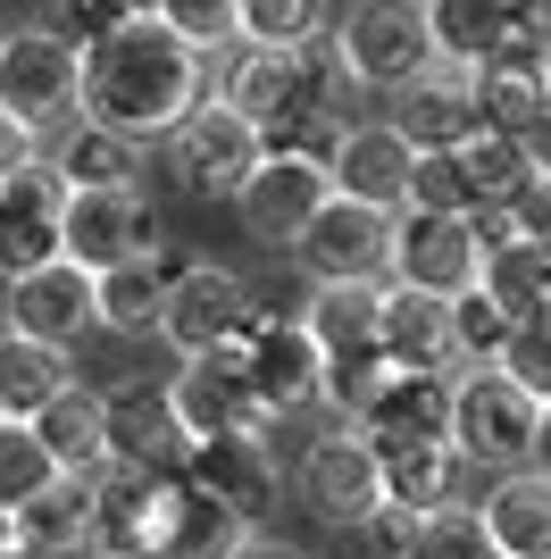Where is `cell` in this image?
<instances>
[{
	"label": "cell",
	"mask_w": 551,
	"mask_h": 559,
	"mask_svg": "<svg viewBox=\"0 0 551 559\" xmlns=\"http://www.w3.org/2000/svg\"><path fill=\"white\" fill-rule=\"evenodd\" d=\"M468 93H477V126H484V134H502V142H518L535 117L551 109L543 59H493V68L468 75Z\"/></svg>",
	"instance_id": "cell-32"
},
{
	"label": "cell",
	"mask_w": 551,
	"mask_h": 559,
	"mask_svg": "<svg viewBox=\"0 0 551 559\" xmlns=\"http://www.w3.org/2000/svg\"><path fill=\"white\" fill-rule=\"evenodd\" d=\"M543 84H551V43H543Z\"/></svg>",
	"instance_id": "cell-50"
},
{
	"label": "cell",
	"mask_w": 551,
	"mask_h": 559,
	"mask_svg": "<svg viewBox=\"0 0 551 559\" xmlns=\"http://www.w3.org/2000/svg\"><path fill=\"white\" fill-rule=\"evenodd\" d=\"M335 201V176L309 159H259V176L234 192V217L251 234L259 251H293L301 234L318 226V210Z\"/></svg>",
	"instance_id": "cell-16"
},
{
	"label": "cell",
	"mask_w": 551,
	"mask_h": 559,
	"mask_svg": "<svg viewBox=\"0 0 551 559\" xmlns=\"http://www.w3.org/2000/svg\"><path fill=\"white\" fill-rule=\"evenodd\" d=\"M518 151H527V167H535V185H551V109L535 117L527 134H518Z\"/></svg>",
	"instance_id": "cell-47"
},
{
	"label": "cell",
	"mask_w": 551,
	"mask_h": 559,
	"mask_svg": "<svg viewBox=\"0 0 551 559\" xmlns=\"http://www.w3.org/2000/svg\"><path fill=\"white\" fill-rule=\"evenodd\" d=\"M25 167H43V134H34V126H17V117L0 109V185H17Z\"/></svg>",
	"instance_id": "cell-45"
},
{
	"label": "cell",
	"mask_w": 551,
	"mask_h": 559,
	"mask_svg": "<svg viewBox=\"0 0 551 559\" xmlns=\"http://www.w3.org/2000/svg\"><path fill=\"white\" fill-rule=\"evenodd\" d=\"M259 326V301L251 284L234 276V267H218V259H192L176 284H167V309H160V343L176 350L184 368L192 359H218L226 343H243V334Z\"/></svg>",
	"instance_id": "cell-8"
},
{
	"label": "cell",
	"mask_w": 551,
	"mask_h": 559,
	"mask_svg": "<svg viewBox=\"0 0 551 559\" xmlns=\"http://www.w3.org/2000/svg\"><path fill=\"white\" fill-rule=\"evenodd\" d=\"M59 485V467H50L43 435L34 426H0V518H17L25 501H43Z\"/></svg>",
	"instance_id": "cell-39"
},
{
	"label": "cell",
	"mask_w": 551,
	"mask_h": 559,
	"mask_svg": "<svg viewBox=\"0 0 551 559\" xmlns=\"http://www.w3.org/2000/svg\"><path fill=\"white\" fill-rule=\"evenodd\" d=\"M477 226H484V276H477V293H493L509 318H535V309H551V251H535V242H509L493 217H477Z\"/></svg>",
	"instance_id": "cell-34"
},
{
	"label": "cell",
	"mask_w": 551,
	"mask_h": 559,
	"mask_svg": "<svg viewBox=\"0 0 551 559\" xmlns=\"http://www.w3.org/2000/svg\"><path fill=\"white\" fill-rule=\"evenodd\" d=\"M351 435H367L376 451H392V443H452V376L385 368V384L367 393V409L351 418Z\"/></svg>",
	"instance_id": "cell-20"
},
{
	"label": "cell",
	"mask_w": 551,
	"mask_h": 559,
	"mask_svg": "<svg viewBox=\"0 0 551 559\" xmlns=\"http://www.w3.org/2000/svg\"><path fill=\"white\" fill-rule=\"evenodd\" d=\"M418 526H426V518H410V510H376L367 551H376V559H410V551H418Z\"/></svg>",
	"instance_id": "cell-46"
},
{
	"label": "cell",
	"mask_w": 551,
	"mask_h": 559,
	"mask_svg": "<svg viewBox=\"0 0 551 559\" xmlns=\"http://www.w3.org/2000/svg\"><path fill=\"white\" fill-rule=\"evenodd\" d=\"M426 25L452 75H477L493 59H543L551 43V9L535 0H426Z\"/></svg>",
	"instance_id": "cell-9"
},
{
	"label": "cell",
	"mask_w": 551,
	"mask_h": 559,
	"mask_svg": "<svg viewBox=\"0 0 551 559\" xmlns=\"http://www.w3.org/2000/svg\"><path fill=\"white\" fill-rule=\"evenodd\" d=\"M209 75L218 68L201 50H184V34L160 9H134L117 34H101L84 50V126L151 151V142H167L209 100Z\"/></svg>",
	"instance_id": "cell-1"
},
{
	"label": "cell",
	"mask_w": 551,
	"mask_h": 559,
	"mask_svg": "<svg viewBox=\"0 0 551 559\" xmlns=\"http://www.w3.org/2000/svg\"><path fill=\"white\" fill-rule=\"evenodd\" d=\"M385 126L410 142L418 159H452V151H468V142L484 134L477 93H468V75H452V68H435L426 84H410L401 100H385Z\"/></svg>",
	"instance_id": "cell-21"
},
{
	"label": "cell",
	"mask_w": 551,
	"mask_h": 559,
	"mask_svg": "<svg viewBox=\"0 0 551 559\" xmlns=\"http://www.w3.org/2000/svg\"><path fill=\"white\" fill-rule=\"evenodd\" d=\"M410 167H418L410 142L392 134L385 117H360V126L343 134V151H335V192L360 201V210L401 217V201H410Z\"/></svg>",
	"instance_id": "cell-22"
},
{
	"label": "cell",
	"mask_w": 551,
	"mask_h": 559,
	"mask_svg": "<svg viewBox=\"0 0 551 559\" xmlns=\"http://www.w3.org/2000/svg\"><path fill=\"white\" fill-rule=\"evenodd\" d=\"M0 334H9V318H0Z\"/></svg>",
	"instance_id": "cell-51"
},
{
	"label": "cell",
	"mask_w": 551,
	"mask_h": 559,
	"mask_svg": "<svg viewBox=\"0 0 551 559\" xmlns=\"http://www.w3.org/2000/svg\"><path fill=\"white\" fill-rule=\"evenodd\" d=\"M443 318H452V376H468V368H502V350H509V334H518V318H509L493 293H459Z\"/></svg>",
	"instance_id": "cell-38"
},
{
	"label": "cell",
	"mask_w": 551,
	"mask_h": 559,
	"mask_svg": "<svg viewBox=\"0 0 551 559\" xmlns=\"http://www.w3.org/2000/svg\"><path fill=\"white\" fill-rule=\"evenodd\" d=\"M484 276V226L477 217H392V284L401 293H426V301L452 309L459 293H477Z\"/></svg>",
	"instance_id": "cell-11"
},
{
	"label": "cell",
	"mask_w": 551,
	"mask_h": 559,
	"mask_svg": "<svg viewBox=\"0 0 551 559\" xmlns=\"http://www.w3.org/2000/svg\"><path fill=\"white\" fill-rule=\"evenodd\" d=\"M160 242V210L142 192H68V267H84L92 284L151 259Z\"/></svg>",
	"instance_id": "cell-14"
},
{
	"label": "cell",
	"mask_w": 551,
	"mask_h": 559,
	"mask_svg": "<svg viewBox=\"0 0 551 559\" xmlns=\"http://www.w3.org/2000/svg\"><path fill=\"white\" fill-rule=\"evenodd\" d=\"M0 318H9V334L75 359V343L101 326V284H92L84 267H68V259H50V267H34V276L0 284Z\"/></svg>",
	"instance_id": "cell-13"
},
{
	"label": "cell",
	"mask_w": 551,
	"mask_h": 559,
	"mask_svg": "<svg viewBox=\"0 0 551 559\" xmlns=\"http://www.w3.org/2000/svg\"><path fill=\"white\" fill-rule=\"evenodd\" d=\"M335 50H343L351 93L367 100H401L410 84L443 68L426 0H367V9H335Z\"/></svg>",
	"instance_id": "cell-3"
},
{
	"label": "cell",
	"mask_w": 551,
	"mask_h": 559,
	"mask_svg": "<svg viewBox=\"0 0 551 559\" xmlns=\"http://www.w3.org/2000/svg\"><path fill=\"white\" fill-rule=\"evenodd\" d=\"M92 543V485H59L17 510V559H84Z\"/></svg>",
	"instance_id": "cell-33"
},
{
	"label": "cell",
	"mask_w": 551,
	"mask_h": 559,
	"mask_svg": "<svg viewBox=\"0 0 551 559\" xmlns=\"http://www.w3.org/2000/svg\"><path fill=\"white\" fill-rule=\"evenodd\" d=\"M59 393H75V359L25 334H0V426H34Z\"/></svg>",
	"instance_id": "cell-31"
},
{
	"label": "cell",
	"mask_w": 551,
	"mask_h": 559,
	"mask_svg": "<svg viewBox=\"0 0 551 559\" xmlns=\"http://www.w3.org/2000/svg\"><path fill=\"white\" fill-rule=\"evenodd\" d=\"M184 267H192V251L160 242L151 259H134V267H117V276H101V326H109V334H160L167 284H176Z\"/></svg>",
	"instance_id": "cell-30"
},
{
	"label": "cell",
	"mask_w": 551,
	"mask_h": 559,
	"mask_svg": "<svg viewBox=\"0 0 551 559\" xmlns=\"http://www.w3.org/2000/svg\"><path fill=\"white\" fill-rule=\"evenodd\" d=\"M160 492L167 476H101L92 485V543L84 559H142L151 551V535H160Z\"/></svg>",
	"instance_id": "cell-25"
},
{
	"label": "cell",
	"mask_w": 551,
	"mask_h": 559,
	"mask_svg": "<svg viewBox=\"0 0 551 559\" xmlns=\"http://www.w3.org/2000/svg\"><path fill=\"white\" fill-rule=\"evenodd\" d=\"M0 109L34 126L43 142L84 117V50L68 34H50V17L0 25Z\"/></svg>",
	"instance_id": "cell-4"
},
{
	"label": "cell",
	"mask_w": 551,
	"mask_h": 559,
	"mask_svg": "<svg viewBox=\"0 0 551 559\" xmlns=\"http://www.w3.org/2000/svg\"><path fill=\"white\" fill-rule=\"evenodd\" d=\"M234 34H243V50H301L335 34V9H318V0H234Z\"/></svg>",
	"instance_id": "cell-37"
},
{
	"label": "cell",
	"mask_w": 551,
	"mask_h": 559,
	"mask_svg": "<svg viewBox=\"0 0 551 559\" xmlns=\"http://www.w3.org/2000/svg\"><path fill=\"white\" fill-rule=\"evenodd\" d=\"M535 426H543V401L518 393L502 368L452 376V451H459L468 467L518 476V467L535 460Z\"/></svg>",
	"instance_id": "cell-5"
},
{
	"label": "cell",
	"mask_w": 551,
	"mask_h": 559,
	"mask_svg": "<svg viewBox=\"0 0 551 559\" xmlns=\"http://www.w3.org/2000/svg\"><path fill=\"white\" fill-rule=\"evenodd\" d=\"M527 467L551 485V401H543V426H535V460H527Z\"/></svg>",
	"instance_id": "cell-48"
},
{
	"label": "cell",
	"mask_w": 551,
	"mask_h": 559,
	"mask_svg": "<svg viewBox=\"0 0 551 559\" xmlns=\"http://www.w3.org/2000/svg\"><path fill=\"white\" fill-rule=\"evenodd\" d=\"M184 485L209 492V501H226L243 526L276 518V501L293 492V467L276 460V443H192L184 451Z\"/></svg>",
	"instance_id": "cell-19"
},
{
	"label": "cell",
	"mask_w": 551,
	"mask_h": 559,
	"mask_svg": "<svg viewBox=\"0 0 551 559\" xmlns=\"http://www.w3.org/2000/svg\"><path fill=\"white\" fill-rule=\"evenodd\" d=\"M243 376H251V393L268 418H301V409H318L326 393V350L309 343V326H301V309H259L251 343H243Z\"/></svg>",
	"instance_id": "cell-15"
},
{
	"label": "cell",
	"mask_w": 551,
	"mask_h": 559,
	"mask_svg": "<svg viewBox=\"0 0 551 559\" xmlns=\"http://www.w3.org/2000/svg\"><path fill=\"white\" fill-rule=\"evenodd\" d=\"M477 526L493 543V559H551V485L535 467L518 476H493L477 501Z\"/></svg>",
	"instance_id": "cell-26"
},
{
	"label": "cell",
	"mask_w": 551,
	"mask_h": 559,
	"mask_svg": "<svg viewBox=\"0 0 551 559\" xmlns=\"http://www.w3.org/2000/svg\"><path fill=\"white\" fill-rule=\"evenodd\" d=\"M43 167L68 192H142V142H117L101 126H84V117L43 142Z\"/></svg>",
	"instance_id": "cell-28"
},
{
	"label": "cell",
	"mask_w": 551,
	"mask_h": 559,
	"mask_svg": "<svg viewBox=\"0 0 551 559\" xmlns=\"http://www.w3.org/2000/svg\"><path fill=\"white\" fill-rule=\"evenodd\" d=\"M502 376L518 384V393L551 401V309L518 318V334H509V350H502Z\"/></svg>",
	"instance_id": "cell-42"
},
{
	"label": "cell",
	"mask_w": 551,
	"mask_h": 559,
	"mask_svg": "<svg viewBox=\"0 0 551 559\" xmlns=\"http://www.w3.org/2000/svg\"><path fill=\"white\" fill-rule=\"evenodd\" d=\"M251 543H259V526H243L226 501H209V492H192L184 476H167L160 535H151V551H160V559H243Z\"/></svg>",
	"instance_id": "cell-23"
},
{
	"label": "cell",
	"mask_w": 551,
	"mask_h": 559,
	"mask_svg": "<svg viewBox=\"0 0 551 559\" xmlns=\"http://www.w3.org/2000/svg\"><path fill=\"white\" fill-rule=\"evenodd\" d=\"M376 460H385V510H410V518L468 510V476H477V467L459 460L452 443H392V451H376Z\"/></svg>",
	"instance_id": "cell-24"
},
{
	"label": "cell",
	"mask_w": 551,
	"mask_h": 559,
	"mask_svg": "<svg viewBox=\"0 0 551 559\" xmlns=\"http://www.w3.org/2000/svg\"><path fill=\"white\" fill-rule=\"evenodd\" d=\"M160 17L184 34V50H201L209 68H218V59H226V50L243 43V34H234V0H167Z\"/></svg>",
	"instance_id": "cell-40"
},
{
	"label": "cell",
	"mask_w": 551,
	"mask_h": 559,
	"mask_svg": "<svg viewBox=\"0 0 551 559\" xmlns=\"http://www.w3.org/2000/svg\"><path fill=\"white\" fill-rule=\"evenodd\" d=\"M493 226H502L509 242H535V251H551V185H535L527 201H518L509 217H493Z\"/></svg>",
	"instance_id": "cell-44"
},
{
	"label": "cell",
	"mask_w": 551,
	"mask_h": 559,
	"mask_svg": "<svg viewBox=\"0 0 551 559\" xmlns=\"http://www.w3.org/2000/svg\"><path fill=\"white\" fill-rule=\"evenodd\" d=\"M293 492H301V510H309V518L343 526V535H367L376 510H385V460H376L367 435L326 426V435H309V451L293 460Z\"/></svg>",
	"instance_id": "cell-6"
},
{
	"label": "cell",
	"mask_w": 551,
	"mask_h": 559,
	"mask_svg": "<svg viewBox=\"0 0 551 559\" xmlns=\"http://www.w3.org/2000/svg\"><path fill=\"white\" fill-rule=\"evenodd\" d=\"M167 159H176V176L201 192V201H234V192L259 176V159H268V134H259L243 109H226V100L209 93L201 109L167 134Z\"/></svg>",
	"instance_id": "cell-10"
},
{
	"label": "cell",
	"mask_w": 551,
	"mask_h": 559,
	"mask_svg": "<svg viewBox=\"0 0 551 559\" xmlns=\"http://www.w3.org/2000/svg\"><path fill=\"white\" fill-rule=\"evenodd\" d=\"M459 176H468V201H477V217H509L518 201L535 192V167L518 142L502 134H477L468 151H459Z\"/></svg>",
	"instance_id": "cell-36"
},
{
	"label": "cell",
	"mask_w": 551,
	"mask_h": 559,
	"mask_svg": "<svg viewBox=\"0 0 551 559\" xmlns=\"http://www.w3.org/2000/svg\"><path fill=\"white\" fill-rule=\"evenodd\" d=\"M385 293L392 284H335V293H309L301 301V326L326 359H360V350H385Z\"/></svg>",
	"instance_id": "cell-29"
},
{
	"label": "cell",
	"mask_w": 551,
	"mask_h": 559,
	"mask_svg": "<svg viewBox=\"0 0 551 559\" xmlns=\"http://www.w3.org/2000/svg\"><path fill=\"white\" fill-rule=\"evenodd\" d=\"M385 359H392V368H435V376H452V318H443V301L392 284V293H385Z\"/></svg>",
	"instance_id": "cell-35"
},
{
	"label": "cell",
	"mask_w": 551,
	"mask_h": 559,
	"mask_svg": "<svg viewBox=\"0 0 551 559\" xmlns=\"http://www.w3.org/2000/svg\"><path fill=\"white\" fill-rule=\"evenodd\" d=\"M101 409H109V467L117 476H184V426L167 409V384L126 376V384L101 393Z\"/></svg>",
	"instance_id": "cell-17"
},
{
	"label": "cell",
	"mask_w": 551,
	"mask_h": 559,
	"mask_svg": "<svg viewBox=\"0 0 551 559\" xmlns=\"http://www.w3.org/2000/svg\"><path fill=\"white\" fill-rule=\"evenodd\" d=\"M142 559H160V551H142Z\"/></svg>",
	"instance_id": "cell-52"
},
{
	"label": "cell",
	"mask_w": 551,
	"mask_h": 559,
	"mask_svg": "<svg viewBox=\"0 0 551 559\" xmlns=\"http://www.w3.org/2000/svg\"><path fill=\"white\" fill-rule=\"evenodd\" d=\"M293 267L309 276V293H335V284H392V217L360 210V201H326L318 226L293 242Z\"/></svg>",
	"instance_id": "cell-12"
},
{
	"label": "cell",
	"mask_w": 551,
	"mask_h": 559,
	"mask_svg": "<svg viewBox=\"0 0 551 559\" xmlns=\"http://www.w3.org/2000/svg\"><path fill=\"white\" fill-rule=\"evenodd\" d=\"M34 435H43L50 467H59L68 485H101V476H109V409H101V393H92V384L59 393L43 418H34Z\"/></svg>",
	"instance_id": "cell-27"
},
{
	"label": "cell",
	"mask_w": 551,
	"mask_h": 559,
	"mask_svg": "<svg viewBox=\"0 0 551 559\" xmlns=\"http://www.w3.org/2000/svg\"><path fill=\"white\" fill-rule=\"evenodd\" d=\"M209 93L226 100V109H243L259 134H268L284 117H343L351 109V75H343L335 34H318V43H301V50H243L234 43L226 59H218V75H209Z\"/></svg>",
	"instance_id": "cell-2"
},
{
	"label": "cell",
	"mask_w": 551,
	"mask_h": 559,
	"mask_svg": "<svg viewBox=\"0 0 551 559\" xmlns=\"http://www.w3.org/2000/svg\"><path fill=\"white\" fill-rule=\"evenodd\" d=\"M410 559H493V543H484V526H477V501H468V510L426 518V526H418V551H410Z\"/></svg>",
	"instance_id": "cell-43"
},
{
	"label": "cell",
	"mask_w": 551,
	"mask_h": 559,
	"mask_svg": "<svg viewBox=\"0 0 551 559\" xmlns=\"http://www.w3.org/2000/svg\"><path fill=\"white\" fill-rule=\"evenodd\" d=\"M243 559H301V551H284V543H251Z\"/></svg>",
	"instance_id": "cell-49"
},
{
	"label": "cell",
	"mask_w": 551,
	"mask_h": 559,
	"mask_svg": "<svg viewBox=\"0 0 551 559\" xmlns=\"http://www.w3.org/2000/svg\"><path fill=\"white\" fill-rule=\"evenodd\" d=\"M50 259H68V185L50 167H25L17 185H0V284L34 276Z\"/></svg>",
	"instance_id": "cell-18"
},
{
	"label": "cell",
	"mask_w": 551,
	"mask_h": 559,
	"mask_svg": "<svg viewBox=\"0 0 551 559\" xmlns=\"http://www.w3.org/2000/svg\"><path fill=\"white\" fill-rule=\"evenodd\" d=\"M251 343V334H243ZM243 343H226L218 359H192V368L167 376V409L184 426V451L192 443H268L276 418L259 409L251 376H243Z\"/></svg>",
	"instance_id": "cell-7"
},
{
	"label": "cell",
	"mask_w": 551,
	"mask_h": 559,
	"mask_svg": "<svg viewBox=\"0 0 551 559\" xmlns=\"http://www.w3.org/2000/svg\"><path fill=\"white\" fill-rule=\"evenodd\" d=\"M401 210H418V217H477L468 176H459V151L452 159H418L410 167V201H401Z\"/></svg>",
	"instance_id": "cell-41"
}]
</instances>
